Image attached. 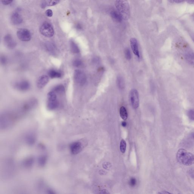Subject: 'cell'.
<instances>
[{"label": "cell", "mask_w": 194, "mask_h": 194, "mask_svg": "<svg viewBox=\"0 0 194 194\" xmlns=\"http://www.w3.org/2000/svg\"><path fill=\"white\" fill-rule=\"evenodd\" d=\"M130 44L133 52L138 58H139V53L138 44L137 40L135 38H132L130 40Z\"/></svg>", "instance_id": "obj_11"}, {"label": "cell", "mask_w": 194, "mask_h": 194, "mask_svg": "<svg viewBox=\"0 0 194 194\" xmlns=\"http://www.w3.org/2000/svg\"><path fill=\"white\" fill-rule=\"evenodd\" d=\"M130 184L131 186L134 187L135 186L136 184V180L135 178H131L130 182Z\"/></svg>", "instance_id": "obj_31"}, {"label": "cell", "mask_w": 194, "mask_h": 194, "mask_svg": "<svg viewBox=\"0 0 194 194\" xmlns=\"http://www.w3.org/2000/svg\"><path fill=\"white\" fill-rule=\"evenodd\" d=\"M76 28L78 30H81L82 29V26L79 24H77L76 25Z\"/></svg>", "instance_id": "obj_36"}, {"label": "cell", "mask_w": 194, "mask_h": 194, "mask_svg": "<svg viewBox=\"0 0 194 194\" xmlns=\"http://www.w3.org/2000/svg\"><path fill=\"white\" fill-rule=\"evenodd\" d=\"M33 163V159L32 158H29L25 162V165L26 166H30Z\"/></svg>", "instance_id": "obj_30"}, {"label": "cell", "mask_w": 194, "mask_h": 194, "mask_svg": "<svg viewBox=\"0 0 194 194\" xmlns=\"http://www.w3.org/2000/svg\"><path fill=\"white\" fill-rule=\"evenodd\" d=\"M117 85L119 89H123L125 87V83L122 77L118 76L117 78Z\"/></svg>", "instance_id": "obj_18"}, {"label": "cell", "mask_w": 194, "mask_h": 194, "mask_svg": "<svg viewBox=\"0 0 194 194\" xmlns=\"http://www.w3.org/2000/svg\"><path fill=\"white\" fill-rule=\"evenodd\" d=\"M187 115L190 120L194 121V110H189L187 112Z\"/></svg>", "instance_id": "obj_26"}, {"label": "cell", "mask_w": 194, "mask_h": 194, "mask_svg": "<svg viewBox=\"0 0 194 194\" xmlns=\"http://www.w3.org/2000/svg\"><path fill=\"white\" fill-rule=\"evenodd\" d=\"M122 125L124 127H126V123L125 122H123L122 123Z\"/></svg>", "instance_id": "obj_38"}, {"label": "cell", "mask_w": 194, "mask_h": 194, "mask_svg": "<svg viewBox=\"0 0 194 194\" xmlns=\"http://www.w3.org/2000/svg\"><path fill=\"white\" fill-rule=\"evenodd\" d=\"M4 41L6 46L10 49L14 48L17 45L16 41L10 35H6L4 38Z\"/></svg>", "instance_id": "obj_8"}, {"label": "cell", "mask_w": 194, "mask_h": 194, "mask_svg": "<svg viewBox=\"0 0 194 194\" xmlns=\"http://www.w3.org/2000/svg\"><path fill=\"white\" fill-rule=\"evenodd\" d=\"M176 158L179 162L184 165L190 166L194 163V155L184 149L178 150Z\"/></svg>", "instance_id": "obj_1"}, {"label": "cell", "mask_w": 194, "mask_h": 194, "mask_svg": "<svg viewBox=\"0 0 194 194\" xmlns=\"http://www.w3.org/2000/svg\"><path fill=\"white\" fill-rule=\"evenodd\" d=\"M192 39H193V41H194V36L192 37Z\"/></svg>", "instance_id": "obj_39"}, {"label": "cell", "mask_w": 194, "mask_h": 194, "mask_svg": "<svg viewBox=\"0 0 194 194\" xmlns=\"http://www.w3.org/2000/svg\"><path fill=\"white\" fill-rule=\"evenodd\" d=\"M120 114L121 118L124 120H126L128 117V114L126 108L124 107H121L120 109Z\"/></svg>", "instance_id": "obj_19"}, {"label": "cell", "mask_w": 194, "mask_h": 194, "mask_svg": "<svg viewBox=\"0 0 194 194\" xmlns=\"http://www.w3.org/2000/svg\"><path fill=\"white\" fill-rule=\"evenodd\" d=\"M46 158L45 156H42L40 157L38 159V163L40 165L43 166L46 163Z\"/></svg>", "instance_id": "obj_24"}, {"label": "cell", "mask_w": 194, "mask_h": 194, "mask_svg": "<svg viewBox=\"0 0 194 194\" xmlns=\"http://www.w3.org/2000/svg\"><path fill=\"white\" fill-rule=\"evenodd\" d=\"M46 5H47V3H46L45 1H44L41 3V7L43 9H44L46 7Z\"/></svg>", "instance_id": "obj_34"}, {"label": "cell", "mask_w": 194, "mask_h": 194, "mask_svg": "<svg viewBox=\"0 0 194 194\" xmlns=\"http://www.w3.org/2000/svg\"><path fill=\"white\" fill-rule=\"evenodd\" d=\"M47 108L49 110H55L58 107L59 102L57 100L56 93L53 91L49 92L48 94Z\"/></svg>", "instance_id": "obj_3"}, {"label": "cell", "mask_w": 194, "mask_h": 194, "mask_svg": "<svg viewBox=\"0 0 194 194\" xmlns=\"http://www.w3.org/2000/svg\"><path fill=\"white\" fill-rule=\"evenodd\" d=\"M185 57L186 59L192 65H194V52H189L185 54Z\"/></svg>", "instance_id": "obj_17"}, {"label": "cell", "mask_w": 194, "mask_h": 194, "mask_svg": "<svg viewBox=\"0 0 194 194\" xmlns=\"http://www.w3.org/2000/svg\"><path fill=\"white\" fill-rule=\"evenodd\" d=\"M59 1L60 0H48L47 2V6H55L59 2Z\"/></svg>", "instance_id": "obj_27"}, {"label": "cell", "mask_w": 194, "mask_h": 194, "mask_svg": "<svg viewBox=\"0 0 194 194\" xmlns=\"http://www.w3.org/2000/svg\"><path fill=\"white\" fill-rule=\"evenodd\" d=\"M193 139H194V134H193Z\"/></svg>", "instance_id": "obj_40"}, {"label": "cell", "mask_w": 194, "mask_h": 194, "mask_svg": "<svg viewBox=\"0 0 194 194\" xmlns=\"http://www.w3.org/2000/svg\"><path fill=\"white\" fill-rule=\"evenodd\" d=\"M35 138L34 136L29 135L27 136L26 138L27 142L30 145H32L35 142Z\"/></svg>", "instance_id": "obj_23"}, {"label": "cell", "mask_w": 194, "mask_h": 194, "mask_svg": "<svg viewBox=\"0 0 194 194\" xmlns=\"http://www.w3.org/2000/svg\"><path fill=\"white\" fill-rule=\"evenodd\" d=\"M46 48L47 50L51 53L54 54L56 51V48L54 44L49 42L46 43Z\"/></svg>", "instance_id": "obj_16"}, {"label": "cell", "mask_w": 194, "mask_h": 194, "mask_svg": "<svg viewBox=\"0 0 194 194\" xmlns=\"http://www.w3.org/2000/svg\"><path fill=\"white\" fill-rule=\"evenodd\" d=\"M186 1L189 4H194V0H186Z\"/></svg>", "instance_id": "obj_37"}, {"label": "cell", "mask_w": 194, "mask_h": 194, "mask_svg": "<svg viewBox=\"0 0 194 194\" xmlns=\"http://www.w3.org/2000/svg\"><path fill=\"white\" fill-rule=\"evenodd\" d=\"M49 81L48 76L44 75L40 77L37 81V86L39 89L44 88L48 84Z\"/></svg>", "instance_id": "obj_12"}, {"label": "cell", "mask_w": 194, "mask_h": 194, "mask_svg": "<svg viewBox=\"0 0 194 194\" xmlns=\"http://www.w3.org/2000/svg\"><path fill=\"white\" fill-rule=\"evenodd\" d=\"M82 64V62L81 60L77 59L73 62V65L75 67H78L81 66Z\"/></svg>", "instance_id": "obj_28"}, {"label": "cell", "mask_w": 194, "mask_h": 194, "mask_svg": "<svg viewBox=\"0 0 194 194\" xmlns=\"http://www.w3.org/2000/svg\"><path fill=\"white\" fill-rule=\"evenodd\" d=\"M17 37L22 41H29L31 39V34L28 29H21L18 30L17 32Z\"/></svg>", "instance_id": "obj_6"}, {"label": "cell", "mask_w": 194, "mask_h": 194, "mask_svg": "<svg viewBox=\"0 0 194 194\" xmlns=\"http://www.w3.org/2000/svg\"><path fill=\"white\" fill-rule=\"evenodd\" d=\"M126 143L124 139H122L121 141L120 145V150L122 153H124L126 151Z\"/></svg>", "instance_id": "obj_21"}, {"label": "cell", "mask_w": 194, "mask_h": 194, "mask_svg": "<svg viewBox=\"0 0 194 194\" xmlns=\"http://www.w3.org/2000/svg\"><path fill=\"white\" fill-rule=\"evenodd\" d=\"M46 14L48 17H52L53 15V12L52 10L50 9L46 11Z\"/></svg>", "instance_id": "obj_32"}, {"label": "cell", "mask_w": 194, "mask_h": 194, "mask_svg": "<svg viewBox=\"0 0 194 194\" xmlns=\"http://www.w3.org/2000/svg\"><path fill=\"white\" fill-rule=\"evenodd\" d=\"M74 78L76 82L81 86H83L86 82V76L85 73L81 70H75Z\"/></svg>", "instance_id": "obj_5"}, {"label": "cell", "mask_w": 194, "mask_h": 194, "mask_svg": "<svg viewBox=\"0 0 194 194\" xmlns=\"http://www.w3.org/2000/svg\"><path fill=\"white\" fill-rule=\"evenodd\" d=\"M15 87L19 90L25 91L29 89L30 85L28 81H23L17 83L15 85Z\"/></svg>", "instance_id": "obj_10"}, {"label": "cell", "mask_w": 194, "mask_h": 194, "mask_svg": "<svg viewBox=\"0 0 194 194\" xmlns=\"http://www.w3.org/2000/svg\"><path fill=\"white\" fill-rule=\"evenodd\" d=\"M115 5L118 12L125 20L129 18L130 15L129 6L125 0H116Z\"/></svg>", "instance_id": "obj_2"}, {"label": "cell", "mask_w": 194, "mask_h": 194, "mask_svg": "<svg viewBox=\"0 0 194 194\" xmlns=\"http://www.w3.org/2000/svg\"><path fill=\"white\" fill-rule=\"evenodd\" d=\"M49 77L52 78H61L62 74L60 72L55 70H50L48 72Z\"/></svg>", "instance_id": "obj_14"}, {"label": "cell", "mask_w": 194, "mask_h": 194, "mask_svg": "<svg viewBox=\"0 0 194 194\" xmlns=\"http://www.w3.org/2000/svg\"><path fill=\"white\" fill-rule=\"evenodd\" d=\"M64 91H65V88L62 85H59V86H56V87L54 88V92L60 93H63Z\"/></svg>", "instance_id": "obj_22"}, {"label": "cell", "mask_w": 194, "mask_h": 194, "mask_svg": "<svg viewBox=\"0 0 194 194\" xmlns=\"http://www.w3.org/2000/svg\"><path fill=\"white\" fill-rule=\"evenodd\" d=\"M124 54L126 58L128 60H131V51L128 48L125 49Z\"/></svg>", "instance_id": "obj_25"}, {"label": "cell", "mask_w": 194, "mask_h": 194, "mask_svg": "<svg viewBox=\"0 0 194 194\" xmlns=\"http://www.w3.org/2000/svg\"><path fill=\"white\" fill-rule=\"evenodd\" d=\"M70 49L72 52L75 54H78L80 52V50L76 43L73 41H71L70 43Z\"/></svg>", "instance_id": "obj_20"}, {"label": "cell", "mask_w": 194, "mask_h": 194, "mask_svg": "<svg viewBox=\"0 0 194 194\" xmlns=\"http://www.w3.org/2000/svg\"><path fill=\"white\" fill-rule=\"evenodd\" d=\"M11 19L12 23L14 25H20L23 21L21 16L17 12L13 13Z\"/></svg>", "instance_id": "obj_13"}, {"label": "cell", "mask_w": 194, "mask_h": 194, "mask_svg": "<svg viewBox=\"0 0 194 194\" xmlns=\"http://www.w3.org/2000/svg\"><path fill=\"white\" fill-rule=\"evenodd\" d=\"M13 0H2V2L4 5H8L12 2Z\"/></svg>", "instance_id": "obj_29"}, {"label": "cell", "mask_w": 194, "mask_h": 194, "mask_svg": "<svg viewBox=\"0 0 194 194\" xmlns=\"http://www.w3.org/2000/svg\"><path fill=\"white\" fill-rule=\"evenodd\" d=\"M82 145L81 142H75L70 145V152L73 154H77L81 152L82 150Z\"/></svg>", "instance_id": "obj_9"}, {"label": "cell", "mask_w": 194, "mask_h": 194, "mask_svg": "<svg viewBox=\"0 0 194 194\" xmlns=\"http://www.w3.org/2000/svg\"><path fill=\"white\" fill-rule=\"evenodd\" d=\"M110 15L112 18L113 19L117 22H120L122 20V17L120 14L118 12L115 10H113L110 12Z\"/></svg>", "instance_id": "obj_15"}, {"label": "cell", "mask_w": 194, "mask_h": 194, "mask_svg": "<svg viewBox=\"0 0 194 194\" xmlns=\"http://www.w3.org/2000/svg\"><path fill=\"white\" fill-rule=\"evenodd\" d=\"M130 99L133 108L137 109L139 105V93L136 89H132L130 93Z\"/></svg>", "instance_id": "obj_7"}, {"label": "cell", "mask_w": 194, "mask_h": 194, "mask_svg": "<svg viewBox=\"0 0 194 194\" xmlns=\"http://www.w3.org/2000/svg\"><path fill=\"white\" fill-rule=\"evenodd\" d=\"M40 30L41 34L46 37H51L54 34V29L52 25L48 22L43 23L40 28Z\"/></svg>", "instance_id": "obj_4"}, {"label": "cell", "mask_w": 194, "mask_h": 194, "mask_svg": "<svg viewBox=\"0 0 194 194\" xmlns=\"http://www.w3.org/2000/svg\"><path fill=\"white\" fill-rule=\"evenodd\" d=\"M170 1L173 2L179 3L183 2L185 0H170Z\"/></svg>", "instance_id": "obj_33"}, {"label": "cell", "mask_w": 194, "mask_h": 194, "mask_svg": "<svg viewBox=\"0 0 194 194\" xmlns=\"http://www.w3.org/2000/svg\"><path fill=\"white\" fill-rule=\"evenodd\" d=\"M1 62L2 63L4 64L6 63V59L5 57H2L1 58Z\"/></svg>", "instance_id": "obj_35"}]
</instances>
